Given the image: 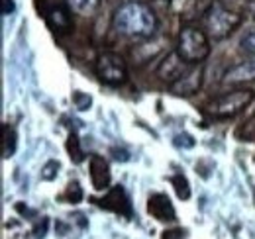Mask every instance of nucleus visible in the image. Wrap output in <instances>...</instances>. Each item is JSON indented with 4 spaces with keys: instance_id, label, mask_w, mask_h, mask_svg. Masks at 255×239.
I'll return each mask as SVG.
<instances>
[{
    "instance_id": "obj_1",
    "label": "nucleus",
    "mask_w": 255,
    "mask_h": 239,
    "mask_svg": "<svg viewBox=\"0 0 255 239\" xmlns=\"http://www.w3.org/2000/svg\"><path fill=\"white\" fill-rule=\"evenodd\" d=\"M114 30L128 37L147 39L157 30V18L153 10L143 2H126L114 12Z\"/></svg>"
},
{
    "instance_id": "obj_2",
    "label": "nucleus",
    "mask_w": 255,
    "mask_h": 239,
    "mask_svg": "<svg viewBox=\"0 0 255 239\" xmlns=\"http://www.w3.org/2000/svg\"><path fill=\"white\" fill-rule=\"evenodd\" d=\"M177 51L189 65H198L210 55V43L204 31L194 26H185L179 33Z\"/></svg>"
},
{
    "instance_id": "obj_3",
    "label": "nucleus",
    "mask_w": 255,
    "mask_h": 239,
    "mask_svg": "<svg viewBox=\"0 0 255 239\" xmlns=\"http://www.w3.org/2000/svg\"><path fill=\"white\" fill-rule=\"evenodd\" d=\"M254 98H255L254 90L240 89V90H234V92H228V94H222L220 98H216L208 106V114L218 120L234 118L240 112H244L254 102Z\"/></svg>"
},
{
    "instance_id": "obj_4",
    "label": "nucleus",
    "mask_w": 255,
    "mask_h": 239,
    "mask_svg": "<svg viewBox=\"0 0 255 239\" xmlns=\"http://www.w3.org/2000/svg\"><path fill=\"white\" fill-rule=\"evenodd\" d=\"M204 22H206V30L210 33V37L224 39L242 24V16L224 8L222 4H212L204 14Z\"/></svg>"
},
{
    "instance_id": "obj_5",
    "label": "nucleus",
    "mask_w": 255,
    "mask_h": 239,
    "mask_svg": "<svg viewBox=\"0 0 255 239\" xmlns=\"http://www.w3.org/2000/svg\"><path fill=\"white\" fill-rule=\"evenodd\" d=\"M96 75L106 85H122L128 79V67L120 55L106 51L96 59Z\"/></svg>"
},
{
    "instance_id": "obj_6",
    "label": "nucleus",
    "mask_w": 255,
    "mask_h": 239,
    "mask_svg": "<svg viewBox=\"0 0 255 239\" xmlns=\"http://www.w3.org/2000/svg\"><path fill=\"white\" fill-rule=\"evenodd\" d=\"M202 79H204V67L198 63V65H191L189 71L179 79L175 81L173 85H169V90L177 96H192L194 92H198L202 87Z\"/></svg>"
},
{
    "instance_id": "obj_7",
    "label": "nucleus",
    "mask_w": 255,
    "mask_h": 239,
    "mask_svg": "<svg viewBox=\"0 0 255 239\" xmlns=\"http://www.w3.org/2000/svg\"><path fill=\"white\" fill-rule=\"evenodd\" d=\"M189 67H191V65L179 55V51H173V53H169V55L159 63V67H157V77H159L161 81L173 85L175 81H179V79L189 71Z\"/></svg>"
},
{
    "instance_id": "obj_8",
    "label": "nucleus",
    "mask_w": 255,
    "mask_h": 239,
    "mask_svg": "<svg viewBox=\"0 0 255 239\" xmlns=\"http://www.w3.org/2000/svg\"><path fill=\"white\" fill-rule=\"evenodd\" d=\"M98 206L106 210H112L116 214H122V216H131V204H129V198H128L126 190L122 186H114L102 200H95Z\"/></svg>"
},
{
    "instance_id": "obj_9",
    "label": "nucleus",
    "mask_w": 255,
    "mask_h": 239,
    "mask_svg": "<svg viewBox=\"0 0 255 239\" xmlns=\"http://www.w3.org/2000/svg\"><path fill=\"white\" fill-rule=\"evenodd\" d=\"M147 212L157 222H175L177 214L167 194H151L147 200Z\"/></svg>"
},
{
    "instance_id": "obj_10",
    "label": "nucleus",
    "mask_w": 255,
    "mask_h": 239,
    "mask_svg": "<svg viewBox=\"0 0 255 239\" xmlns=\"http://www.w3.org/2000/svg\"><path fill=\"white\" fill-rule=\"evenodd\" d=\"M252 81H255V57L228 69L222 79L224 85H244V83H252Z\"/></svg>"
},
{
    "instance_id": "obj_11",
    "label": "nucleus",
    "mask_w": 255,
    "mask_h": 239,
    "mask_svg": "<svg viewBox=\"0 0 255 239\" xmlns=\"http://www.w3.org/2000/svg\"><path fill=\"white\" fill-rule=\"evenodd\" d=\"M89 169H91V180H93V186L96 190H106L110 186V167L108 163L98 157V155H93L91 157V163H89Z\"/></svg>"
},
{
    "instance_id": "obj_12",
    "label": "nucleus",
    "mask_w": 255,
    "mask_h": 239,
    "mask_svg": "<svg viewBox=\"0 0 255 239\" xmlns=\"http://www.w3.org/2000/svg\"><path fill=\"white\" fill-rule=\"evenodd\" d=\"M47 24H49L51 30L59 31V33L71 31L73 30V18H71L69 8H65V6H53L47 12Z\"/></svg>"
},
{
    "instance_id": "obj_13",
    "label": "nucleus",
    "mask_w": 255,
    "mask_h": 239,
    "mask_svg": "<svg viewBox=\"0 0 255 239\" xmlns=\"http://www.w3.org/2000/svg\"><path fill=\"white\" fill-rule=\"evenodd\" d=\"M18 145V135H16V129L8 123L2 125V159H10L16 151Z\"/></svg>"
},
{
    "instance_id": "obj_14",
    "label": "nucleus",
    "mask_w": 255,
    "mask_h": 239,
    "mask_svg": "<svg viewBox=\"0 0 255 239\" xmlns=\"http://www.w3.org/2000/svg\"><path fill=\"white\" fill-rule=\"evenodd\" d=\"M67 2L69 8L79 16H93L100 6V0H67Z\"/></svg>"
},
{
    "instance_id": "obj_15",
    "label": "nucleus",
    "mask_w": 255,
    "mask_h": 239,
    "mask_svg": "<svg viewBox=\"0 0 255 239\" xmlns=\"http://www.w3.org/2000/svg\"><path fill=\"white\" fill-rule=\"evenodd\" d=\"M171 184H173V188H175V192H177V196L181 200H189L191 198V186H189V180H187L185 175H173Z\"/></svg>"
},
{
    "instance_id": "obj_16",
    "label": "nucleus",
    "mask_w": 255,
    "mask_h": 239,
    "mask_svg": "<svg viewBox=\"0 0 255 239\" xmlns=\"http://www.w3.org/2000/svg\"><path fill=\"white\" fill-rule=\"evenodd\" d=\"M67 151H69V155H71V159H73L75 163H83V159H85V151L81 149V141H79V137H77L75 133L69 135Z\"/></svg>"
},
{
    "instance_id": "obj_17",
    "label": "nucleus",
    "mask_w": 255,
    "mask_h": 239,
    "mask_svg": "<svg viewBox=\"0 0 255 239\" xmlns=\"http://www.w3.org/2000/svg\"><path fill=\"white\" fill-rule=\"evenodd\" d=\"M240 49H242V53H246V55H250V57H255V28L242 35V39H240Z\"/></svg>"
},
{
    "instance_id": "obj_18",
    "label": "nucleus",
    "mask_w": 255,
    "mask_h": 239,
    "mask_svg": "<svg viewBox=\"0 0 255 239\" xmlns=\"http://www.w3.org/2000/svg\"><path fill=\"white\" fill-rule=\"evenodd\" d=\"M71 100H73V106H75L77 110H81V112H85V110H89V108L93 106V98H91L89 94L81 92V90H75L73 96H71Z\"/></svg>"
},
{
    "instance_id": "obj_19",
    "label": "nucleus",
    "mask_w": 255,
    "mask_h": 239,
    "mask_svg": "<svg viewBox=\"0 0 255 239\" xmlns=\"http://www.w3.org/2000/svg\"><path fill=\"white\" fill-rule=\"evenodd\" d=\"M59 161H55V159H51V161H47L43 167H41V179L43 180H53L57 177V171H59Z\"/></svg>"
},
{
    "instance_id": "obj_20",
    "label": "nucleus",
    "mask_w": 255,
    "mask_h": 239,
    "mask_svg": "<svg viewBox=\"0 0 255 239\" xmlns=\"http://www.w3.org/2000/svg\"><path fill=\"white\" fill-rule=\"evenodd\" d=\"M65 198L69 200V202H81L83 200V188H81V184L79 182H71L69 186H67V192H65Z\"/></svg>"
},
{
    "instance_id": "obj_21",
    "label": "nucleus",
    "mask_w": 255,
    "mask_h": 239,
    "mask_svg": "<svg viewBox=\"0 0 255 239\" xmlns=\"http://www.w3.org/2000/svg\"><path fill=\"white\" fill-rule=\"evenodd\" d=\"M173 143H175V147H185V149L194 147V139H192L189 133H179V135H175V137H173Z\"/></svg>"
},
{
    "instance_id": "obj_22",
    "label": "nucleus",
    "mask_w": 255,
    "mask_h": 239,
    "mask_svg": "<svg viewBox=\"0 0 255 239\" xmlns=\"http://www.w3.org/2000/svg\"><path fill=\"white\" fill-rule=\"evenodd\" d=\"M47 226H49V224H47V220L43 218V220H41V222L35 226L33 236H35V238H43V236H45V232H47Z\"/></svg>"
},
{
    "instance_id": "obj_23",
    "label": "nucleus",
    "mask_w": 255,
    "mask_h": 239,
    "mask_svg": "<svg viewBox=\"0 0 255 239\" xmlns=\"http://www.w3.org/2000/svg\"><path fill=\"white\" fill-rule=\"evenodd\" d=\"M185 238V232L183 230H171V232H165L161 239H183Z\"/></svg>"
},
{
    "instance_id": "obj_24",
    "label": "nucleus",
    "mask_w": 255,
    "mask_h": 239,
    "mask_svg": "<svg viewBox=\"0 0 255 239\" xmlns=\"http://www.w3.org/2000/svg\"><path fill=\"white\" fill-rule=\"evenodd\" d=\"M14 12V0H2V14L8 16Z\"/></svg>"
},
{
    "instance_id": "obj_25",
    "label": "nucleus",
    "mask_w": 255,
    "mask_h": 239,
    "mask_svg": "<svg viewBox=\"0 0 255 239\" xmlns=\"http://www.w3.org/2000/svg\"><path fill=\"white\" fill-rule=\"evenodd\" d=\"M114 155H116V159H118V161H128V153H126V151L114 149Z\"/></svg>"
}]
</instances>
